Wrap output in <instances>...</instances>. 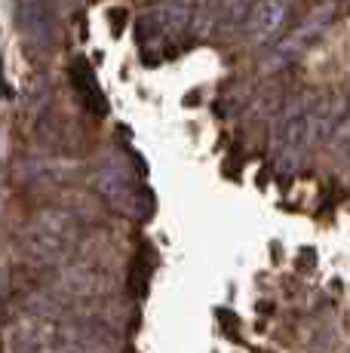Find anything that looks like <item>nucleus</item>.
Returning a JSON list of instances; mask_svg holds the SVG:
<instances>
[{
  "instance_id": "1",
  "label": "nucleus",
  "mask_w": 350,
  "mask_h": 353,
  "mask_svg": "<svg viewBox=\"0 0 350 353\" xmlns=\"http://www.w3.org/2000/svg\"><path fill=\"white\" fill-rule=\"evenodd\" d=\"M16 22L31 46H37L43 52L56 46L59 28H56L52 0H16Z\"/></svg>"
},
{
  "instance_id": "2",
  "label": "nucleus",
  "mask_w": 350,
  "mask_h": 353,
  "mask_svg": "<svg viewBox=\"0 0 350 353\" xmlns=\"http://www.w3.org/2000/svg\"><path fill=\"white\" fill-rule=\"evenodd\" d=\"M282 25H286V3L282 0H255V3H249L246 31L255 40L267 43V40L280 37Z\"/></svg>"
},
{
  "instance_id": "3",
  "label": "nucleus",
  "mask_w": 350,
  "mask_h": 353,
  "mask_svg": "<svg viewBox=\"0 0 350 353\" xmlns=\"http://www.w3.org/2000/svg\"><path fill=\"white\" fill-rule=\"evenodd\" d=\"M71 83L77 86V92H80V99L86 101V108H92L96 114H105L107 111V101L102 96V90H99V80H96V74H92V68L86 59H74V65H71Z\"/></svg>"
},
{
  "instance_id": "4",
  "label": "nucleus",
  "mask_w": 350,
  "mask_h": 353,
  "mask_svg": "<svg viewBox=\"0 0 350 353\" xmlns=\"http://www.w3.org/2000/svg\"><path fill=\"white\" fill-rule=\"evenodd\" d=\"M117 16H111V28H114V34H120L123 31V22H126V10H114Z\"/></svg>"
},
{
  "instance_id": "5",
  "label": "nucleus",
  "mask_w": 350,
  "mask_h": 353,
  "mask_svg": "<svg viewBox=\"0 0 350 353\" xmlns=\"http://www.w3.org/2000/svg\"><path fill=\"white\" fill-rule=\"evenodd\" d=\"M347 108H350V99H347Z\"/></svg>"
}]
</instances>
